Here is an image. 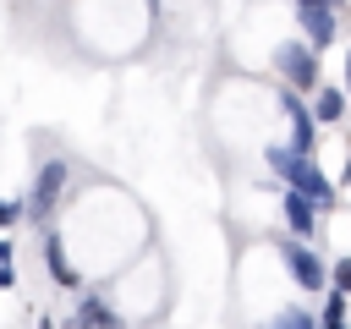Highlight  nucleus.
Here are the masks:
<instances>
[{
    "instance_id": "nucleus-9",
    "label": "nucleus",
    "mask_w": 351,
    "mask_h": 329,
    "mask_svg": "<svg viewBox=\"0 0 351 329\" xmlns=\"http://www.w3.org/2000/svg\"><path fill=\"white\" fill-rule=\"evenodd\" d=\"M38 252H44L49 280H55L60 291H82V274L71 269V258H66V247H60V236H55V230H44V236H38Z\"/></svg>"
},
{
    "instance_id": "nucleus-5",
    "label": "nucleus",
    "mask_w": 351,
    "mask_h": 329,
    "mask_svg": "<svg viewBox=\"0 0 351 329\" xmlns=\"http://www.w3.org/2000/svg\"><path fill=\"white\" fill-rule=\"evenodd\" d=\"M280 110H285V121H291V148L313 159V148H318V121H313V110L302 104V93L285 88V93H280Z\"/></svg>"
},
{
    "instance_id": "nucleus-6",
    "label": "nucleus",
    "mask_w": 351,
    "mask_h": 329,
    "mask_svg": "<svg viewBox=\"0 0 351 329\" xmlns=\"http://www.w3.org/2000/svg\"><path fill=\"white\" fill-rule=\"evenodd\" d=\"M296 22H302V38H307L313 49H329V44L340 38V16H335V5H296Z\"/></svg>"
},
{
    "instance_id": "nucleus-21",
    "label": "nucleus",
    "mask_w": 351,
    "mask_h": 329,
    "mask_svg": "<svg viewBox=\"0 0 351 329\" xmlns=\"http://www.w3.org/2000/svg\"><path fill=\"white\" fill-rule=\"evenodd\" d=\"M38 329H55V324H49V318H38Z\"/></svg>"
},
{
    "instance_id": "nucleus-3",
    "label": "nucleus",
    "mask_w": 351,
    "mask_h": 329,
    "mask_svg": "<svg viewBox=\"0 0 351 329\" xmlns=\"http://www.w3.org/2000/svg\"><path fill=\"white\" fill-rule=\"evenodd\" d=\"M66 181H71V164H66V159H44V164H38V175H33V186H27L22 219L44 225V219L60 208V197H66Z\"/></svg>"
},
{
    "instance_id": "nucleus-19",
    "label": "nucleus",
    "mask_w": 351,
    "mask_h": 329,
    "mask_svg": "<svg viewBox=\"0 0 351 329\" xmlns=\"http://www.w3.org/2000/svg\"><path fill=\"white\" fill-rule=\"evenodd\" d=\"M318 329H351V324H318Z\"/></svg>"
},
{
    "instance_id": "nucleus-2",
    "label": "nucleus",
    "mask_w": 351,
    "mask_h": 329,
    "mask_svg": "<svg viewBox=\"0 0 351 329\" xmlns=\"http://www.w3.org/2000/svg\"><path fill=\"white\" fill-rule=\"evenodd\" d=\"M274 71H280V77H285V88H291V93H302V99H313V93L324 88L318 49H313L307 38H285V44L274 49Z\"/></svg>"
},
{
    "instance_id": "nucleus-17",
    "label": "nucleus",
    "mask_w": 351,
    "mask_h": 329,
    "mask_svg": "<svg viewBox=\"0 0 351 329\" xmlns=\"http://www.w3.org/2000/svg\"><path fill=\"white\" fill-rule=\"evenodd\" d=\"M340 186H351V154H346V170H340Z\"/></svg>"
},
{
    "instance_id": "nucleus-18",
    "label": "nucleus",
    "mask_w": 351,
    "mask_h": 329,
    "mask_svg": "<svg viewBox=\"0 0 351 329\" xmlns=\"http://www.w3.org/2000/svg\"><path fill=\"white\" fill-rule=\"evenodd\" d=\"M346 99H351V49H346Z\"/></svg>"
},
{
    "instance_id": "nucleus-12",
    "label": "nucleus",
    "mask_w": 351,
    "mask_h": 329,
    "mask_svg": "<svg viewBox=\"0 0 351 329\" xmlns=\"http://www.w3.org/2000/svg\"><path fill=\"white\" fill-rule=\"evenodd\" d=\"M346 318H351V296L329 291V296H324V313H318V324H346Z\"/></svg>"
},
{
    "instance_id": "nucleus-7",
    "label": "nucleus",
    "mask_w": 351,
    "mask_h": 329,
    "mask_svg": "<svg viewBox=\"0 0 351 329\" xmlns=\"http://www.w3.org/2000/svg\"><path fill=\"white\" fill-rule=\"evenodd\" d=\"M280 214H285V230H291L296 241H313V236H318V219H324V214H318V208H313L302 192L280 186Z\"/></svg>"
},
{
    "instance_id": "nucleus-13",
    "label": "nucleus",
    "mask_w": 351,
    "mask_h": 329,
    "mask_svg": "<svg viewBox=\"0 0 351 329\" xmlns=\"http://www.w3.org/2000/svg\"><path fill=\"white\" fill-rule=\"evenodd\" d=\"M329 291L351 296V258H335V263H329Z\"/></svg>"
},
{
    "instance_id": "nucleus-8",
    "label": "nucleus",
    "mask_w": 351,
    "mask_h": 329,
    "mask_svg": "<svg viewBox=\"0 0 351 329\" xmlns=\"http://www.w3.org/2000/svg\"><path fill=\"white\" fill-rule=\"evenodd\" d=\"M71 329H126V318L99 296V291H88V296H77V313H71Z\"/></svg>"
},
{
    "instance_id": "nucleus-10",
    "label": "nucleus",
    "mask_w": 351,
    "mask_h": 329,
    "mask_svg": "<svg viewBox=\"0 0 351 329\" xmlns=\"http://www.w3.org/2000/svg\"><path fill=\"white\" fill-rule=\"evenodd\" d=\"M307 110H313V121H318V126H335V121H346L351 99H346V88H318Z\"/></svg>"
},
{
    "instance_id": "nucleus-20",
    "label": "nucleus",
    "mask_w": 351,
    "mask_h": 329,
    "mask_svg": "<svg viewBox=\"0 0 351 329\" xmlns=\"http://www.w3.org/2000/svg\"><path fill=\"white\" fill-rule=\"evenodd\" d=\"M296 5H329V0H296Z\"/></svg>"
},
{
    "instance_id": "nucleus-4",
    "label": "nucleus",
    "mask_w": 351,
    "mask_h": 329,
    "mask_svg": "<svg viewBox=\"0 0 351 329\" xmlns=\"http://www.w3.org/2000/svg\"><path fill=\"white\" fill-rule=\"evenodd\" d=\"M280 258H285V269H291V285H296V291H307V296L329 291V263L313 252V241L285 236V241H280Z\"/></svg>"
},
{
    "instance_id": "nucleus-11",
    "label": "nucleus",
    "mask_w": 351,
    "mask_h": 329,
    "mask_svg": "<svg viewBox=\"0 0 351 329\" xmlns=\"http://www.w3.org/2000/svg\"><path fill=\"white\" fill-rule=\"evenodd\" d=\"M263 329H318V313L313 307H280L274 324H263Z\"/></svg>"
},
{
    "instance_id": "nucleus-22",
    "label": "nucleus",
    "mask_w": 351,
    "mask_h": 329,
    "mask_svg": "<svg viewBox=\"0 0 351 329\" xmlns=\"http://www.w3.org/2000/svg\"><path fill=\"white\" fill-rule=\"evenodd\" d=\"M329 5H340V0H329Z\"/></svg>"
},
{
    "instance_id": "nucleus-16",
    "label": "nucleus",
    "mask_w": 351,
    "mask_h": 329,
    "mask_svg": "<svg viewBox=\"0 0 351 329\" xmlns=\"http://www.w3.org/2000/svg\"><path fill=\"white\" fill-rule=\"evenodd\" d=\"M0 263H11V241L5 236H0Z\"/></svg>"
},
{
    "instance_id": "nucleus-14",
    "label": "nucleus",
    "mask_w": 351,
    "mask_h": 329,
    "mask_svg": "<svg viewBox=\"0 0 351 329\" xmlns=\"http://www.w3.org/2000/svg\"><path fill=\"white\" fill-rule=\"evenodd\" d=\"M16 219H22V203L16 197H0V230H11Z\"/></svg>"
},
{
    "instance_id": "nucleus-1",
    "label": "nucleus",
    "mask_w": 351,
    "mask_h": 329,
    "mask_svg": "<svg viewBox=\"0 0 351 329\" xmlns=\"http://www.w3.org/2000/svg\"><path fill=\"white\" fill-rule=\"evenodd\" d=\"M263 164L274 170V181L280 186H291V192H302L318 214H329V208H340V181H329L324 170H318V159H307V154H296L291 143H274V148H263Z\"/></svg>"
},
{
    "instance_id": "nucleus-15",
    "label": "nucleus",
    "mask_w": 351,
    "mask_h": 329,
    "mask_svg": "<svg viewBox=\"0 0 351 329\" xmlns=\"http://www.w3.org/2000/svg\"><path fill=\"white\" fill-rule=\"evenodd\" d=\"M11 285H16V269H11V263H0V291H11Z\"/></svg>"
}]
</instances>
